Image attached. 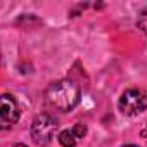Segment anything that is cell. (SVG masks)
<instances>
[{"mask_svg":"<svg viewBox=\"0 0 147 147\" xmlns=\"http://www.w3.org/2000/svg\"><path fill=\"white\" fill-rule=\"evenodd\" d=\"M123 147H137V145H131V144H128V145H123Z\"/></svg>","mask_w":147,"mask_h":147,"instance_id":"cell-9","label":"cell"},{"mask_svg":"<svg viewBox=\"0 0 147 147\" xmlns=\"http://www.w3.org/2000/svg\"><path fill=\"white\" fill-rule=\"evenodd\" d=\"M19 116H21V111L16 99L9 94H4L2 99H0V126L4 130H9L19 121Z\"/></svg>","mask_w":147,"mask_h":147,"instance_id":"cell-4","label":"cell"},{"mask_svg":"<svg viewBox=\"0 0 147 147\" xmlns=\"http://www.w3.org/2000/svg\"><path fill=\"white\" fill-rule=\"evenodd\" d=\"M140 135H142V138L147 142V123H145V126H144V130H142V133H140Z\"/></svg>","mask_w":147,"mask_h":147,"instance_id":"cell-7","label":"cell"},{"mask_svg":"<svg viewBox=\"0 0 147 147\" xmlns=\"http://www.w3.org/2000/svg\"><path fill=\"white\" fill-rule=\"evenodd\" d=\"M137 26L140 28V31H142V33H145V35H147V7H145V9L138 14Z\"/></svg>","mask_w":147,"mask_h":147,"instance_id":"cell-6","label":"cell"},{"mask_svg":"<svg viewBox=\"0 0 147 147\" xmlns=\"http://www.w3.org/2000/svg\"><path fill=\"white\" fill-rule=\"evenodd\" d=\"M118 107L126 116H137L147 109V94L140 88H128L121 94Z\"/></svg>","mask_w":147,"mask_h":147,"instance_id":"cell-3","label":"cell"},{"mask_svg":"<svg viewBox=\"0 0 147 147\" xmlns=\"http://www.w3.org/2000/svg\"><path fill=\"white\" fill-rule=\"evenodd\" d=\"M57 126H59V125H57V119H55L52 114L42 113V114H38V116L33 119V123H31V138L35 140L36 145L45 147V145H49V144L52 142Z\"/></svg>","mask_w":147,"mask_h":147,"instance_id":"cell-2","label":"cell"},{"mask_svg":"<svg viewBox=\"0 0 147 147\" xmlns=\"http://www.w3.org/2000/svg\"><path fill=\"white\" fill-rule=\"evenodd\" d=\"M80 97H82L80 87L73 80L54 82V83H50V87L45 92V99H47L49 106L54 109H59L62 113H69L75 109L80 102Z\"/></svg>","mask_w":147,"mask_h":147,"instance_id":"cell-1","label":"cell"},{"mask_svg":"<svg viewBox=\"0 0 147 147\" xmlns=\"http://www.w3.org/2000/svg\"><path fill=\"white\" fill-rule=\"evenodd\" d=\"M85 135H87V126L82 125V123H76L75 126L69 128V130H62V131L59 133L57 140H59V144H61L62 147H76V144H78Z\"/></svg>","mask_w":147,"mask_h":147,"instance_id":"cell-5","label":"cell"},{"mask_svg":"<svg viewBox=\"0 0 147 147\" xmlns=\"http://www.w3.org/2000/svg\"><path fill=\"white\" fill-rule=\"evenodd\" d=\"M14 147H26V145H24V144H16Z\"/></svg>","mask_w":147,"mask_h":147,"instance_id":"cell-8","label":"cell"}]
</instances>
